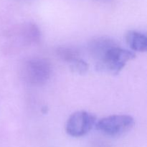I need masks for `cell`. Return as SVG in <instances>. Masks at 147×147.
I'll return each instance as SVG.
<instances>
[{
  "instance_id": "obj_1",
  "label": "cell",
  "mask_w": 147,
  "mask_h": 147,
  "mask_svg": "<svg viewBox=\"0 0 147 147\" xmlns=\"http://www.w3.org/2000/svg\"><path fill=\"white\" fill-rule=\"evenodd\" d=\"M88 47L98 67L113 74H119L129 62L136 57L133 52L122 48L108 37H97L90 41Z\"/></svg>"
},
{
  "instance_id": "obj_2",
  "label": "cell",
  "mask_w": 147,
  "mask_h": 147,
  "mask_svg": "<svg viewBox=\"0 0 147 147\" xmlns=\"http://www.w3.org/2000/svg\"><path fill=\"white\" fill-rule=\"evenodd\" d=\"M52 66L50 62L43 58L30 59L23 64L21 76L26 83L34 86L45 84L50 78Z\"/></svg>"
},
{
  "instance_id": "obj_3",
  "label": "cell",
  "mask_w": 147,
  "mask_h": 147,
  "mask_svg": "<svg viewBox=\"0 0 147 147\" xmlns=\"http://www.w3.org/2000/svg\"><path fill=\"white\" fill-rule=\"evenodd\" d=\"M134 119L129 115H112L100 119L96 129L110 136H119L130 131L134 126Z\"/></svg>"
},
{
  "instance_id": "obj_4",
  "label": "cell",
  "mask_w": 147,
  "mask_h": 147,
  "mask_svg": "<svg viewBox=\"0 0 147 147\" xmlns=\"http://www.w3.org/2000/svg\"><path fill=\"white\" fill-rule=\"evenodd\" d=\"M96 123L94 115L85 111L72 113L67 120L65 131L73 137H81L87 134Z\"/></svg>"
},
{
  "instance_id": "obj_5",
  "label": "cell",
  "mask_w": 147,
  "mask_h": 147,
  "mask_svg": "<svg viewBox=\"0 0 147 147\" xmlns=\"http://www.w3.org/2000/svg\"><path fill=\"white\" fill-rule=\"evenodd\" d=\"M17 41L23 45L36 43L40 39V32L38 27L32 23H25L15 30L14 33Z\"/></svg>"
},
{
  "instance_id": "obj_6",
  "label": "cell",
  "mask_w": 147,
  "mask_h": 147,
  "mask_svg": "<svg viewBox=\"0 0 147 147\" xmlns=\"http://www.w3.org/2000/svg\"><path fill=\"white\" fill-rule=\"evenodd\" d=\"M126 43L132 50L136 52H146L147 49V37L146 34L140 32L130 30L125 36Z\"/></svg>"
},
{
  "instance_id": "obj_7",
  "label": "cell",
  "mask_w": 147,
  "mask_h": 147,
  "mask_svg": "<svg viewBox=\"0 0 147 147\" xmlns=\"http://www.w3.org/2000/svg\"><path fill=\"white\" fill-rule=\"evenodd\" d=\"M68 65L72 71L77 74H85L88 70L87 63L82 60L80 57L72 60L68 63Z\"/></svg>"
},
{
  "instance_id": "obj_8",
  "label": "cell",
  "mask_w": 147,
  "mask_h": 147,
  "mask_svg": "<svg viewBox=\"0 0 147 147\" xmlns=\"http://www.w3.org/2000/svg\"><path fill=\"white\" fill-rule=\"evenodd\" d=\"M57 54L60 58L69 63L74 59L79 57V54L77 50L70 47H60L57 50Z\"/></svg>"
}]
</instances>
